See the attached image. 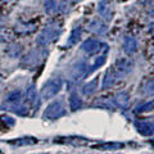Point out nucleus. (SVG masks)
<instances>
[{
  "instance_id": "nucleus-4",
  "label": "nucleus",
  "mask_w": 154,
  "mask_h": 154,
  "mask_svg": "<svg viewBox=\"0 0 154 154\" xmlns=\"http://www.w3.org/2000/svg\"><path fill=\"white\" fill-rule=\"evenodd\" d=\"M144 93L149 94V95L154 94V80L153 79L148 80L146 82H145V85H144Z\"/></svg>"
},
{
  "instance_id": "nucleus-7",
  "label": "nucleus",
  "mask_w": 154,
  "mask_h": 154,
  "mask_svg": "<svg viewBox=\"0 0 154 154\" xmlns=\"http://www.w3.org/2000/svg\"><path fill=\"white\" fill-rule=\"evenodd\" d=\"M153 144H154V140H153Z\"/></svg>"
},
{
  "instance_id": "nucleus-2",
  "label": "nucleus",
  "mask_w": 154,
  "mask_h": 154,
  "mask_svg": "<svg viewBox=\"0 0 154 154\" xmlns=\"http://www.w3.org/2000/svg\"><path fill=\"white\" fill-rule=\"evenodd\" d=\"M116 102L121 108H126L128 104V95L126 93H121L116 96Z\"/></svg>"
},
{
  "instance_id": "nucleus-6",
  "label": "nucleus",
  "mask_w": 154,
  "mask_h": 154,
  "mask_svg": "<svg viewBox=\"0 0 154 154\" xmlns=\"http://www.w3.org/2000/svg\"><path fill=\"white\" fill-rule=\"evenodd\" d=\"M153 108V103H145L144 105H141L140 109H139V112H146V110H150Z\"/></svg>"
},
{
  "instance_id": "nucleus-3",
  "label": "nucleus",
  "mask_w": 154,
  "mask_h": 154,
  "mask_svg": "<svg viewBox=\"0 0 154 154\" xmlns=\"http://www.w3.org/2000/svg\"><path fill=\"white\" fill-rule=\"evenodd\" d=\"M125 46H126V51L127 53L135 51L136 50V41H135V38H132V37L126 38V44H125Z\"/></svg>"
},
{
  "instance_id": "nucleus-5",
  "label": "nucleus",
  "mask_w": 154,
  "mask_h": 154,
  "mask_svg": "<svg viewBox=\"0 0 154 154\" xmlns=\"http://www.w3.org/2000/svg\"><path fill=\"white\" fill-rule=\"evenodd\" d=\"M100 13H102L105 18L110 17V7H109V4H107V3L100 4Z\"/></svg>"
},
{
  "instance_id": "nucleus-1",
  "label": "nucleus",
  "mask_w": 154,
  "mask_h": 154,
  "mask_svg": "<svg viewBox=\"0 0 154 154\" xmlns=\"http://www.w3.org/2000/svg\"><path fill=\"white\" fill-rule=\"evenodd\" d=\"M137 130H139V132L143 134V135H145V136H149V135H152L154 132V123L153 122H140L137 125Z\"/></svg>"
}]
</instances>
